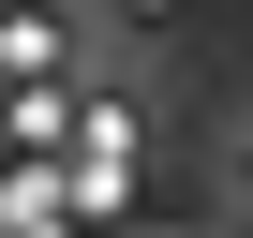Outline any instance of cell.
Here are the masks:
<instances>
[{"mask_svg":"<svg viewBox=\"0 0 253 238\" xmlns=\"http://www.w3.org/2000/svg\"><path fill=\"white\" fill-rule=\"evenodd\" d=\"M45 60H60V30H45L30 0H15V15H0V75H45Z\"/></svg>","mask_w":253,"mask_h":238,"instance_id":"6da1fadb","label":"cell"},{"mask_svg":"<svg viewBox=\"0 0 253 238\" xmlns=\"http://www.w3.org/2000/svg\"><path fill=\"white\" fill-rule=\"evenodd\" d=\"M119 15H179V0H119Z\"/></svg>","mask_w":253,"mask_h":238,"instance_id":"7a4b0ae2","label":"cell"}]
</instances>
